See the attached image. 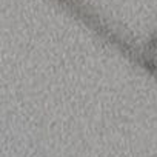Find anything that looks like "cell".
I'll use <instances>...</instances> for the list:
<instances>
[{
    "mask_svg": "<svg viewBox=\"0 0 157 157\" xmlns=\"http://www.w3.org/2000/svg\"><path fill=\"white\" fill-rule=\"evenodd\" d=\"M148 46L152 49V51H157V36H152L148 42Z\"/></svg>",
    "mask_w": 157,
    "mask_h": 157,
    "instance_id": "1",
    "label": "cell"
}]
</instances>
